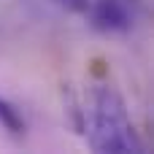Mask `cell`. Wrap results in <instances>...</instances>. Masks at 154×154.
<instances>
[{"label":"cell","instance_id":"obj_1","mask_svg":"<svg viewBox=\"0 0 154 154\" xmlns=\"http://www.w3.org/2000/svg\"><path fill=\"white\" fill-rule=\"evenodd\" d=\"M87 143L92 152H100V154L143 152V143L133 127V119L127 114L122 95L108 84H97L92 92V122H89Z\"/></svg>","mask_w":154,"mask_h":154},{"label":"cell","instance_id":"obj_2","mask_svg":"<svg viewBox=\"0 0 154 154\" xmlns=\"http://www.w3.org/2000/svg\"><path fill=\"white\" fill-rule=\"evenodd\" d=\"M87 14L92 19V27L108 35H122V32H130L133 27L130 0H95L89 3Z\"/></svg>","mask_w":154,"mask_h":154},{"label":"cell","instance_id":"obj_3","mask_svg":"<svg viewBox=\"0 0 154 154\" xmlns=\"http://www.w3.org/2000/svg\"><path fill=\"white\" fill-rule=\"evenodd\" d=\"M0 125L11 133V135H24V116H22V111L11 103V100H5V97H0Z\"/></svg>","mask_w":154,"mask_h":154},{"label":"cell","instance_id":"obj_4","mask_svg":"<svg viewBox=\"0 0 154 154\" xmlns=\"http://www.w3.org/2000/svg\"><path fill=\"white\" fill-rule=\"evenodd\" d=\"M51 3L60 5L62 11H68V14H87L92 0H51Z\"/></svg>","mask_w":154,"mask_h":154}]
</instances>
